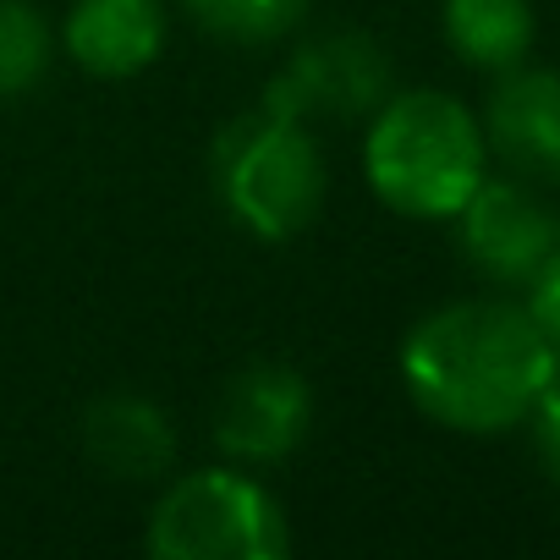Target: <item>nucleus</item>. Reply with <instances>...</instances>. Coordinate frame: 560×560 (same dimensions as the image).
<instances>
[{
	"label": "nucleus",
	"mask_w": 560,
	"mask_h": 560,
	"mask_svg": "<svg viewBox=\"0 0 560 560\" xmlns=\"http://www.w3.org/2000/svg\"><path fill=\"white\" fill-rule=\"evenodd\" d=\"M56 28L34 0H0V100H23L50 78Z\"/></svg>",
	"instance_id": "nucleus-12"
},
{
	"label": "nucleus",
	"mask_w": 560,
	"mask_h": 560,
	"mask_svg": "<svg viewBox=\"0 0 560 560\" xmlns=\"http://www.w3.org/2000/svg\"><path fill=\"white\" fill-rule=\"evenodd\" d=\"M555 358L560 347L538 330L527 308L451 303L407 330L401 385L440 429L505 434L538 407Z\"/></svg>",
	"instance_id": "nucleus-1"
},
{
	"label": "nucleus",
	"mask_w": 560,
	"mask_h": 560,
	"mask_svg": "<svg viewBox=\"0 0 560 560\" xmlns=\"http://www.w3.org/2000/svg\"><path fill=\"white\" fill-rule=\"evenodd\" d=\"M314 423V390L287 363H247L214 401V445L231 462H287Z\"/></svg>",
	"instance_id": "nucleus-6"
},
{
	"label": "nucleus",
	"mask_w": 560,
	"mask_h": 560,
	"mask_svg": "<svg viewBox=\"0 0 560 560\" xmlns=\"http://www.w3.org/2000/svg\"><path fill=\"white\" fill-rule=\"evenodd\" d=\"M445 39L467 67L511 72L533 50V7L527 0H445Z\"/></svg>",
	"instance_id": "nucleus-11"
},
{
	"label": "nucleus",
	"mask_w": 560,
	"mask_h": 560,
	"mask_svg": "<svg viewBox=\"0 0 560 560\" xmlns=\"http://www.w3.org/2000/svg\"><path fill=\"white\" fill-rule=\"evenodd\" d=\"M83 451L100 472L127 483H160L176 462V423L132 390H110L83 412Z\"/></svg>",
	"instance_id": "nucleus-10"
},
{
	"label": "nucleus",
	"mask_w": 560,
	"mask_h": 560,
	"mask_svg": "<svg viewBox=\"0 0 560 560\" xmlns=\"http://www.w3.org/2000/svg\"><path fill=\"white\" fill-rule=\"evenodd\" d=\"M483 160L489 143L478 116L440 89L390 94L363 138L374 198L407 220H456V209L483 182Z\"/></svg>",
	"instance_id": "nucleus-2"
},
{
	"label": "nucleus",
	"mask_w": 560,
	"mask_h": 560,
	"mask_svg": "<svg viewBox=\"0 0 560 560\" xmlns=\"http://www.w3.org/2000/svg\"><path fill=\"white\" fill-rule=\"evenodd\" d=\"M527 287H533V303H527V314L538 319V330L560 347V253L527 280Z\"/></svg>",
	"instance_id": "nucleus-14"
},
{
	"label": "nucleus",
	"mask_w": 560,
	"mask_h": 560,
	"mask_svg": "<svg viewBox=\"0 0 560 560\" xmlns=\"http://www.w3.org/2000/svg\"><path fill=\"white\" fill-rule=\"evenodd\" d=\"M214 192L231 220L264 242L303 236L325 209V154L314 127L287 121L275 110H247L214 138Z\"/></svg>",
	"instance_id": "nucleus-3"
},
{
	"label": "nucleus",
	"mask_w": 560,
	"mask_h": 560,
	"mask_svg": "<svg viewBox=\"0 0 560 560\" xmlns=\"http://www.w3.org/2000/svg\"><path fill=\"white\" fill-rule=\"evenodd\" d=\"M143 544L154 560H287L292 527L258 478L198 467L160 489Z\"/></svg>",
	"instance_id": "nucleus-4"
},
{
	"label": "nucleus",
	"mask_w": 560,
	"mask_h": 560,
	"mask_svg": "<svg viewBox=\"0 0 560 560\" xmlns=\"http://www.w3.org/2000/svg\"><path fill=\"white\" fill-rule=\"evenodd\" d=\"M538 423H544V445H549V456H555V467H560V358H555V374H549V385H544V396H538Z\"/></svg>",
	"instance_id": "nucleus-15"
},
{
	"label": "nucleus",
	"mask_w": 560,
	"mask_h": 560,
	"mask_svg": "<svg viewBox=\"0 0 560 560\" xmlns=\"http://www.w3.org/2000/svg\"><path fill=\"white\" fill-rule=\"evenodd\" d=\"M467 258L500 280V287H527V280L560 253V220L516 182H478L472 198L456 209Z\"/></svg>",
	"instance_id": "nucleus-7"
},
{
	"label": "nucleus",
	"mask_w": 560,
	"mask_h": 560,
	"mask_svg": "<svg viewBox=\"0 0 560 560\" xmlns=\"http://www.w3.org/2000/svg\"><path fill=\"white\" fill-rule=\"evenodd\" d=\"M483 143H494L500 160L516 165L522 176L560 182V72L549 67L500 72L483 110Z\"/></svg>",
	"instance_id": "nucleus-9"
},
{
	"label": "nucleus",
	"mask_w": 560,
	"mask_h": 560,
	"mask_svg": "<svg viewBox=\"0 0 560 560\" xmlns=\"http://www.w3.org/2000/svg\"><path fill=\"white\" fill-rule=\"evenodd\" d=\"M56 45L89 78H138L165 50V7L160 0H72Z\"/></svg>",
	"instance_id": "nucleus-8"
},
{
	"label": "nucleus",
	"mask_w": 560,
	"mask_h": 560,
	"mask_svg": "<svg viewBox=\"0 0 560 560\" xmlns=\"http://www.w3.org/2000/svg\"><path fill=\"white\" fill-rule=\"evenodd\" d=\"M390 100V56L363 28H330L292 50V61L264 89V110L287 121H358Z\"/></svg>",
	"instance_id": "nucleus-5"
},
{
	"label": "nucleus",
	"mask_w": 560,
	"mask_h": 560,
	"mask_svg": "<svg viewBox=\"0 0 560 560\" xmlns=\"http://www.w3.org/2000/svg\"><path fill=\"white\" fill-rule=\"evenodd\" d=\"M314 0H182V12L225 45H275L287 39Z\"/></svg>",
	"instance_id": "nucleus-13"
}]
</instances>
